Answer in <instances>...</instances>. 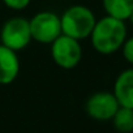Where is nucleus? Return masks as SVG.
<instances>
[{
    "label": "nucleus",
    "instance_id": "ddd939ff",
    "mask_svg": "<svg viewBox=\"0 0 133 133\" xmlns=\"http://www.w3.org/2000/svg\"><path fill=\"white\" fill-rule=\"evenodd\" d=\"M129 21H130V24L133 25V11H132V13H130V16H129V18H128Z\"/></svg>",
    "mask_w": 133,
    "mask_h": 133
},
{
    "label": "nucleus",
    "instance_id": "39448f33",
    "mask_svg": "<svg viewBox=\"0 0 133 133\" xmlns=\"http://www.w3.org/2000/svg\"><path fill=\"white\" fill-rule=\"evenodd\" d=\"M0 39L2 44L16 52L28 47L30 41H33L29 20L25 17H13L5 21L0 31Z\"/></svg>",
    "mask_w": 133,
    "mask_h": 133
},
{
    "label": "nucleus",
    "instance_id": "1a4fd4ad",
    "mask_svg": "<svg viewBox=\"0 0 133 133\" xmlns=\"http://www.w3.org/2000/svg\"><path fill=\"white\" fill-rule=\"evenodd\" d=\"M107 16L125 21L133 11V0H102Z\"/></svg>",
    "mask_w": 133,
    "mask_h": 133
},
{
    "label": "nucleus",
    "instance_id": "7ed1b4c3",
    "mask_svg": "<svg viewBox=\"0 0 133 133\" xmlns=\"http://www.w3.org/2000/svg\"><path fill=\"white\" fill-rule=\"evenodd\" d=\"M51 56L56 65L63 69H72L82 59V47L80 41L60 34L51 43Z\"/></svg>",
    "mask_w": 133,
    "mask_h": 133
},
{
    "label": "nucleus",
    "instance_id": "423d86ee",
    "mask_svg": "<svg viewBox=\"0 0 133 133\" xmlns=\"http://www.w3.org/2000/svg\"><path fill=\"white\" fill-rule=\"evenodd\" d=\"M119 102L114 93L110 91H97L89 97L85 104L86 114L98 121H107L114 117L119 108Z\"/></svg>",
    "mask_w": 133,
    "mask_h": 133
},
{
    "label": "nucleus",
    "instance_id": "20e7f679",
    "mask_svg": "<svg viewBox=\"0 0 133 133\" xmlns=\"http://www.w3.org/2000/svg\"><path fill=\"white\" fill-rule=\"evenodd\" d=\"M31 39L42 43L51 44L61 34L60 17L50 11H42L29 20Z\"/></svg>",
    "mask_w": 133,
    "mask_h": 133
},
{
    "label": "nucleus",
    "instance_id": "9d476101",
    "mask_svg": "<svg viewBox=\"0 0 133 133\" xmlns=\"http://www.w3.org/2000/svg\"><path fill=\"white\" fill-rule=\"evenodd\" d=\"M111 120L117 132H120V133L133 132V108L120 106Z\"/></svg>",
    "mask_w": 133,
    "mask_h": 133
},
{
    "label": "nucleus",
    "instance_id": "f257e3e1",
    "mask_svg": "<svg viewBox=\"0 0 133 133\" xmlns=\"http://www.w3.org/2000/svg\"><path fill=\"white\" fill-rule=\"evenodd\" d=\"M93 48L101 55H112L117 52L127 39L125 21L104 16L97 20L90 34Z\"/></svg>",
    "mask_w": 133,
    "mask_h": 133
},
{
    "label": "nucleus",
    "instance_id": "4468645a",
    "mask_svg": "<svg viewBox=\"0 0 133 133\" xmlns=\"http://www.w3.org/2000/svg\"><path fill=\"white\" fill-rule=\"evenodd\" d=\"M63 2H64V0H63Z\"/></svg>",
    "mask_w": 133,
    "mask_h": 133
},
{
    "label": "nucleus",
    "instance_id": "f8f14e48",
    "mask_svg": "<svg viewBox=\"0 0 133 133\" xmlns=\"http://www.w3.org/2000/svg\"><path fill=\"white\" fill-rule=\"evenodd\" d=\"M30 2L31 0H3V3L13 11H24L25 8H28Z\"/></svg>",
    "mask_w": 133,
    "mask_h": 133
},
{
    "label": "nucleus",
    "instance_id": "9b49d317",
    "mask_svg": "<svg viewBox=\"0 0 133 133\" xmlns=\"http://www.w3.org/2000/svg\"><path fill=\"white\" fill-rule=\"evenodd\" d=\"M120 50H121V52H123L124 59H125L129 64L133 65V37L127 38Z\"/></svg>",
    "mask_w": 133,
    "mask_h": 133
},
{
    "label": "nucleus",
    "instance_id": "0eeeda50",
    "mask_svg": "<svg viewBox=\"0 0 133 133\" xmlns=\"http://www.w3.org/2000/svg\"><path fill=\"white\" fill-rule=\"evenodd\" d=\"M20 73V59L17 52L0 44V85L12 84Z\"/></svg>",
    "mask_w": 133,
    "mask_h": 133
},
{
    "label": "nucleus",
    "instance_id": "f03ea898",
    "mask_svg": "<svg viewBox=\"0 0 133 133\" xmlns=\"http://www.w3.org/2000/svg\"><path fill=\"white\" fill-rule=\"evenodd\" d=\"M61 34L72 37L77 41L89 38L97 22L93 11L85 5H72L66 9L61 17Z\"/></svg>",
    "mask_w": 133,
    "mask_h": 133
},
{
    "label": "nucleus",
    "instance_id": "6e6552de",
    "mask_svg": "<svg viewBox=\"0 0 133 133\" xmlns=\"http://www.w3.org/2000/svg\"><path fill=\"white\" fill-rule=\"evenodd\" d=\"M114 95L119 106L133 108V68L124 69L114 84Z\"/></svg>",
    "mask_w": 133,
    "mask_h": 133
}]
</instances>
